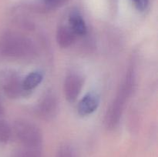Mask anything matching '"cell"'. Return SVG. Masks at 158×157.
<instances>
[{
	"mask_svg": "<svg viewBox=\"0 0 158 157\" xmlns=\"http://www.w3.org/2000/svg\"><path fill=\"white\" fill-rule=\"evenodd\" d=\"M43 78V75L40 72H32L25 78L23 82V88L25 91H30L39 86Z\"/></svg>",
	"mask_w": 158,
	"mask_h": 157,
	"instance_id": "obj_10",
	"label": "cell"
},
{
	"mask_svg": "<svg viewBox=\"0 0 158 157\" xmlns=\"http://www.w3.org/2000/svg\"><path fill=\"white\" fill-rule=\"evenodd\" d=\"M100 104V96L97 92H91L86 94L79 103L78 112L82 116L90 115L95 112Z\"/></svg>",
	"mask_w": 158,
	"mask_h": 157,
	"instance_id": "obj_5",
	"label": "cell"
},
{
	"mask_svg": "<svg viewBox=\"0 0 158 157\" xmlns=\"http://www.w3.org/2000/svg\"><path fill=\"white\" fill-rule=\"evenodd\" d=\"M77 35L67 26H60L57 29L56 40L59 46L62 48H67L74 42Z\"/></svg>",
	"mask_w": 158,
	"mask_h": 157,
	"instance_id": "obj_7",
	"label": "cell"
},
{
	"mask_svg": "<svg viewBox=\"0 0 158 157\" xmlns=\"http://www.w3.org/2000/svg\"><path fill=\"white\" fill-rule=\"evenodd\" d=\"M4 84V90L6 95L9 97H16L19 95L22 89H23V84L19 83L18 78L13 75L8 77ZM24 90V89H23Z\"/></svg>",
	"mask_w": 158,
	"mask_h": 157,
	"instance_id": "obj_9",
	"label": "cell"
},
{
	"mask_svg": "<svg viewBox=\"0 0 158 157\" xmlns=\"http://www.w3.org/2000/svg\"><path fill=\"white\" fill-rule=\"evenodd\" d=\"M69 26L76 35L83 36L87 32V27L83 16L77 11H73L69 14Z\"/></svg>",
	"mask_w": 158,
	"mask_h": 157,
	"instance_id": "obj_6",
	"label": "cell"
},
{
	"mask_svg": "<svg viewBox=\"0 0 158 157\" xmlns=\"http://www.w3.org/2000/svg\"><path fill=\"white\" fill-rule=\"evenodd\" d=\"M56 109V102L52 95H46L39 105V112L42 116H52Z\"/></svg>",
	"mask_w": 158,
	"mask_h": 157,
	"instance_id": "obj_8",
	"label": "cell"
},
{
	"mask_svg": "<svg viewBox=\"0 0 158 157\" xmlns=\"http://www.w3.org/2000/svg\"><path fill=\"white\" fill-rule=\"evenodd\" d=\"M32 46L28 40L7 34L0 39V52L7 56H23L29 53Z\"/></svg>",
	"mask_w": 158,
	"mask_h": 157,
	"instance_id": "obj_1",
	"label": "cell"
},
{
	"mask_svg": "<svg viewBox=\"0 0 158 157\" xmlns=\"http://www.w3.org/2000/svg\"><path fill=\"white\" fill-rule=\"evenodd\" d=\"M45 1H46V2H47L48 3H49V2H52V0H45Z\"/></svg>",
	"mask_w": 158,
	"mask_h": 157,
	"instance_id": "obj_15",
	"label": "cell"
},
{
	"mask_svg": "<svg viewBox=\"0 0 158 157\" xmlns=\"http://www.w3.org/2000/svg\"><path fill=\"white\" fill-rule=\"evenodd\" d=\"M14 157H42V153L38 148H27L18 151Z\"/></svg>",
	"mask_w": 158,
	"mask_h": 157,
	"instance_id": "obj_11",
	"label": "cell"
},
{
	"mask_svg": "<svg viewBox=\"0 0 158 157\" xmlns=\"http://www.w3.org/2000/svg\"><path fill=\"white\" fill-rule=\"evenodd\" d=\"M128 79H127L125 84L123 86L122 88V91L120 90V95L117 98L116 102H114V106H113L112 109H110V115H107V122L108 125L110 126H114L116 123H118L119 118L120 116V112L122 111V109L123 107L125 102H126V98L128 96L130 90H131V77L128 76Z\"/></svg>",
	"mask_w": 158,
	"mask_h": 157,
	"instance_id": "obj_3",
	"label": "cell"
},
{
	"mask_svg": "<svg viewBox=\"0 0 158 157\" xmlns=\"http://www.w3.org/2000/svg\"><path fill=\"white\" fill-rule=\"evenodd\" d=\"M135 6L139 10H144L148 4V0H134Z\"/></svg>",
	"mask_w": 158,
	"mask_h": 157,
	"instance_id": "obj_14",
	"label": "cell"
},
{
	"mask_svg": "<svg viewBox=\"0 0 158 157\" xmlns=\"http://www.w3.org/2000/svg\"><path fill=\"white\" fill-rule=\"evenodd\" d=\"M11 135V129L6 121H0V142L6 143Z\"/></svg>",
	"mask_w": 158,
	"mask_h": 157,
	"instance_id": "obj_12",
	"label": "cell"
},
{
	"mask_svg": "<svg viewBox=\"0 0 158 157\" xmlns=\"http://www.w3.org/2000/svg\"><path fill=\"white\" fill-rule=\"evenodd\" d=\"M83 84V78L78 74L72 73L66 76L64 82V94L68 101L72 103L77 99Z\"/></svg>",
	"mask_w": 158,
	"mask_h": 157,
	"instance_id": "obj_4",
	"label": "cell"
},
{
	"mask_svg": "<svg viewBox=\"0 0 158 157\" xmlns=\"http://www.w3.org/2000/svg\"><path fill=\"white\" fill-rule=\"evenodd\" d=\"M56 157H77L73 149L70 146H65L60 149Z\"/></svg>",
	"mask_w": 158,
	"mask_h": 157,
	"instance_id": "obj_13",
	"label": "cell"
},
{
	"mask_svg": "<svg viewBox=\"0 0 158 157\" xmlns=\"http://www.w3.org/2000/svg\"><path fill=\"white\" fill-rule=\"evenodd\" d=\"M15 135L24 147L39 148L42 143V135L39 129L31 123L25 121L15 123Z\"/></svg>",
	"mask_w": 158,
	"mask_h": 157,
	"instance_id": "obj_2",
	"label": "cell"
}]
</instances>
